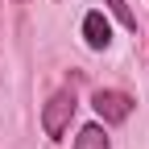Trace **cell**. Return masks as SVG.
I'll return each mask as SVG.
<instances>
[{"instance_id": "1", "label": "cell", "mask_w": 149, "mask_h": 149, "mask_svg": "<svg viewBox=\"0 0 149 149\" xmlns=\"http://www.w3.org/2000/svg\"><path fill=\"white\" fill-rule=\"evenodd\" d=\"M74 91H58L50 104H46V112H42V128H46V137H54L58 141L62 133H66V124H70V116H74Z\"/></svg>"}, {"instance_id": "2", "label": "cell", "mask_w": 149, "mask_h": 149, "mask_svg": "<svg viewBox=\"0 0 149 149\" xmlns=\"http://www.w3.org/2000/svg\"><path fill=\"white\" fill-rule=\"evenodd\" d=\"M91 108H95V116H100L104 124H124L128 112H133V100H128L124 91H108V87H100L95 95H91Z\"/></svg>"}, {"instance_id": "3", "label": "cell", "mask_w": 149, "mask_h": 149, "mask_svg": "<svg viewBox=\"0 0 149 149\" xmlns=\"http://www.w3.org/2000/svg\"><path fill=\"white\" fill-rule=\"evenodd\" d=\"M83 37H87L91 50H108V42H112V25H108V17H104L100 8L83 17Z\"/></svg>"}, {"instance_id": "4", "label": "cell", "mask_w": 149, "mask_h": 149, "mask_svg": "<svg viewBox=\"0 0 149 149\" xmlns=\"http://www.w3.org/2000/svg\"><path fill=\"white\" fill-rule=\"evenodd\" d=\"M74 149H112V145H108V137H104L100 124H87L83 133L74 137Z\"/></svg>"}, {"instance_id": "5", "label": "cell", "mask_w": 149, "mask_h": 149, "mask_svg": "<svg viewBox=\"0 0 149 149\" xmlns=\"http://www.w3.org/2000/svg\"><path fill=\"white\" fill-rule=\"evenodd\" d=\"M108 8H112V13H116V17H120V21H124L128 29H137V17H133V13H128V4H124V0H108Z\"/></svg>"}, {"instance_id": "6", "label": "cell", "mask_w": 149, "mask_h": 149, "mask_svg": "<svg viewBox=\"0 0 149 149\" xmlns=\"http://www.w3.org/2000/svg\"><path fill=\"white\" fill-rule=\"evenodd\" d=\"M17 4H29V0H17Z\"/></svg>"}]
</instances>
